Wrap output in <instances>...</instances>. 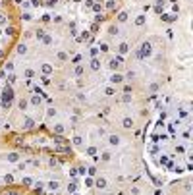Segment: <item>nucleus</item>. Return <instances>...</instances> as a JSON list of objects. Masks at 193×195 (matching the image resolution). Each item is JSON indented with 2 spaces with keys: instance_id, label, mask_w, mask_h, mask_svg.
I'll list each match as a JSON object with an SVG mask.
<instances>
[{
  "instance_id": "f257e3e1",
  "label": "nucleus",
  "mask_w": 193,
  "mask_h": 195,
  "mask_svg": "<svg viewBox=\"0 0 193 195\" xmlns=\"http://www.w3.org/2000/svg\"><path fill=\"white\" fill-rule=\"evenodd\" d=\"M16 93H14V89H12V85H4V89H2V97H0V106L4 108V110H10L12 108V104H14V101H16Z\"/></svg>"
},
{
  "instance_id": "f03ea898",
  "label": "nucleus",
  "mask_w": 193,
  "mask_h": 195,
  "mask_svg": "<svg viewBox=\"0 0 193 195\" xmlns=\"http://www.w3.org/2000/svg\"><path fill=\"white\" fill-rule=\"evenodd\" d=\"M0 195H27V189L21 185V188H6L0 189Z\"/></svg>"
},
{
  "instance_id": "7ed1b4c3",
  "label": "nucleus",
  "mask_w": 193,
  "mask_h": 195,
  "mask_svg": "<svg viewBox=\"0 0 193 195\" xmlns=\"http://www.w3.org/2000/svg\"><path fill=\"white\" fill-rule=\"evenodd\" d=\"M21 130H23V131H31V130H35V120H33L31 116H25V120L21 122Z\"/></svg>"
},
{
  "instance_id": "20e7f679",
  "label": "nucleus",
  "mask_w": 193,
  "mask_h": 195,
  "mask_svg": "<svg viewBox=\"0 0 193 195\" xmlns=\"http://www.w3.org/2000/svg\"><path fill=\"white\" fill-rule=\"evenodd\" d=\"M139 56L141 58H147V56H151V43H143L141 45V52H139Z\"/></svg>"
},
{
  "instance_id": "39448f33",
  "label": "nucleus",
  "mask_w": 193,
  "mask_h": 195,
  "mask_svg": "<svg viewBox=\"0 0 193 195\" xmlns=\"http://www.w3.org/2000/svg\"><path fill=\"white\" fill-rule=\"evenodd\" d=\"M41 73H43V75H48V77H50L52 73H54V68H52V64L45 62V64L41 66Z\"/></svg>"
},
{
  "instance_id": "423d86ee",
  "label": "nucleus",
  "mask_w": 193,
  "mask_h": 195,
  "mask_svg": "<svg viewBox=\"0 0 193 195\" xmlns=\"http://www.w3.org/2000/svg\"><path fill=\"white\" fill-rule=\"evenodd\" d=\"M6 158H8V162H14V164H16V162H19V158H21V156H19L18 151H14V153H8Z\"/></svg>"
},
{
  "instance_id": "0eeeda50",
  "label": "nucleus",
  "mask_w": 193,
  "mask_h": 195,
  "mask_svg": "<svg viewBox=\"0 0 193 195\" xmlns=\"http://www.w3.org/2000/svg\"><path fill=\"white\" fill-rule=\"evenodd\" d=\"M64 131H66V128H64V124H56V126H54V128H52V133H54V135H64Z\"/></svg>"
},
{
  "instance_id": "6e6552de",
  "label": "nucleus",
  "mask_w": 193,
  "mask_h": 195,
  "mask_svg": "<svg viewBox=\"0 0 193 195\" xmlns=\"http://www.w3.org/2000/svg\"><path fill=\"white\" fill-rule=\"evenodd\" d=\"M122 128H124V130H131V128H133V118L126 116V118L122 120Z\"/></svg>"
},
{
  "instance_id": "1a4fd4ad",
  "label": "nucleus",
  "mask_w": 193,
  "mask_h": 195,
  "mask_svg": "<svg viewBox=\"0 0 193 195\" xmlns=\"http://www.w3.org/2000/svg\"><path fill=\"white\" fill-rule=\"evenodd\" d=\"M27 106H29V101H27V99H23V97L18 99V108H19L21 112H25V110H27Z\"/></svg>"
},
{
  "instance_id": "9d476101",
  "label": "nucleus",
  "mask_w": 193,
  "mask_h": 195,
  "mask_svg": "<svg viewBox=\"0 0 193 195\" xmlns=\"http://www.w3.org/2000/svg\"><path fill=\"white\" fill-rule=\"evenodd\" d=\"M93 185H95L96 189H104V188H106V180H104L103 176H101V178H96L95 182H93Z\"/></svg>"
},
{
  "instance_id": "9b49d317",
  "label": "nucleus",
  "mask_w": 193,
  "mask_h": 195,
  "mask_svg": "<svg viewBox=\"0 0 193 195\" xmlns=\"http://www.w3.org/2000/svg\"><path fill=\"white\" fill-rule=\"evenodd\" d=\"M108 145H110V147H116V145H120V137L116 135V133H110V135H108Z\"/></svg>"
},
{
  "instance_id": "f8f14e48",
  "label": "nucleus",
  "mask_w": 193,
  "mask_h": 195,
  "mask_svg": "<svg viewBox=\"0 0 193 195\" xmlns=\"http://www.w3.org/2000/svg\"><path fill=\"white\" fill-rule=\"evenodd\" d=\"M46 188H48V191H58V189H60V182H56V180H50V182L46 183Z\"/></svg>"
},
{
  "instance_id": "ddd939ff",
  "label": "nucleus",
  "mask_w": 193,
  "mask_h": 195,
  "mask_svg": "<svg viewBox=\"0 0 193 195\" xmlns=\"http://www.w3.org/2000/svg\"><path fill=\"white\" fill-rule=\"evenodd\" d=\"M110 83H124V75L122 73H114V75H112V77H110Z\"/></svg>"
},
{
  "instance_id": "4468645a",
  "label": "nucleus",
  "mask_w": 193,
  "mask_h": 195,
  "mask_svg": "<svg viewBox=\"0 0 193 195\" xmlns=\"http://www.w3.org/2000/svg\"><path fill=\"white\" fill-rule=\"evenodd\" d=\"M116 21H120V23H124V21H128V12H126V10H122V12H118V16H116Z\"/></svg>"
},
{
  "instance_id": "2eb2a0df",
  "label": "nucleus",
  "mask_w": 193,
  "mask_h": 195,
  "mask_svg": "<svg viewBox=\"0 0 193 195\" xmlns=\"http://www.w3.org/2000/svg\"><path fill=\"white\" fill-rule=\"evenodd\" d=\"M29 103H31L33 106H41V103H43V97H41V95H33Z\"/></svg>"
},
{
  "instance_id": "dca6fc26",
  "label": "nucleus",
  "mask_w": 193,
  "mask_h": 195,
  "mask_svg": "<svg viewBox=\"0 0 193 195\" xmlns=\"http://www.w3.org/2000/svg\"><path fill=\"white\" fill-rule=\"evenodd\" d=\"M91 70H93V72H99V70H101V60L99 58L91 60Z\"/></svg>"
},
{
  "instance_id": "f3484780",
  "label": "nucleus",
  "mask_w": 193,
  "mask_h": 195,
  "mask_svg": "<svg viewBox=\"0 0 193 195\" xmlns=\"http://www.w3.org/2000/svg\"><path fill=\"white\" fill-rule=\"evenodd\" d=\"M164 4H166V0H156V2H154V8H156V12H158V14H162Z\"/></svg>"
},
{
  "instance_id": "a211bd4d",
  "label": "nucleus",
  "mask_w": 193,
  "mask_h": 195,
  "mask_svg": "<svg viewBox=\"0 0 193 195\" xmlns=\"http://www.w3.org/2000/svg\"><path fill=\"white\" fill-rule=\"evenodd\" d=\"M71 143L75 145V147H83V137H79V135H73V139H71Z\"/></svg>"
},
{
  "instance_id": "6ab92c4d",
  "label": "nucleus",
  "mask_w": 193,
  "mask_h": 195,
  "mask_svg": "<svg viewBox=\"0 0 193 195\" xmlns=\"http://www.w3.org/2000/svg\"><path fill=\"white\" fill-rule=\"evenodd\" d=\"M21 185L29 189V188H31V185H33V180H31V178H29V176H25V178L21 180Z\"/></svg>"
},
{
  "instance_id": "aec40b11",
  "label": "nucleus",
  "mask_w": 193,
  "mask_h": 195,
  "mask_svg": "<svg viewBox=\"0 0 193 195\" xmlns=\"http://www.w3.org/2000/svg\"><path fill=\"white\" fill-rule=\"evenodd\" d=\"M128 50H129L128 43H120V46H118V52H120V54H128Z\"/></svg>"
},
{
  "instance_id": "412c9836",
  "label": "nucleus",
  "mask_w": 193,
  "mask_h": 195,
  "mask_svg": "<svg viewBox=\"0 0 193 195\" xmlns=\"http://www.w3.org/2000/svg\"><path fill=\"white\" fill-rule=\"evenodd\" d=\"M4 183H6V185H12L14 183V174H6L4 176Z\"/></svg>"
},
{
  "instance_id": "4be33fe9",
  "label": "nucleus",
  "mask_w": 193,
  "mask_h": 195,
  "mask_svg": "<svg viewBox=\"0 0 193 195\" xmlns=\"http://www.w3.org/2000/svg\"><path fill=\"white\" fill-rule=\"evenodd\" d=\"M104 95H106V97H112V95H116V89L110 85V87H106V89H104Z\"/></svg>"
},
{
  "instance_id": "5701e85b",
  "label": "nucleus",
  "mask_w": 193,
  "mask_h": 195,
  "mask_svg": "<svg viewBox=\"0 0 193 195\" xmlns=\"http://www.w3.org/2000/svg\"><path fill=\"white\" fill-rule=\"evenodd\" d=\"M108 66H110V70H118V66H120V62H118L116 58H112V60L108 62Z\"/></svg>"
},
{
  "instance_id": "b1692460",
  "label": "nucleus",
  "mask_w": 193,
  "mask_h": 195,
  "mask_svg": "<svg viewBox=\"0 0 193 195\" xmlns=\"http://www.w3.org/2000/svg\"><path fill=\"white\" fill-rule=\"evenodd\" d=\"M25 52H27V46L23 45V43H19V45H18V54H21V56H23Z\"/></svg>"
},
{
  "instance_id": "393cba45",
  "label": "nucleus",
  "mask_w": 193,
  "mask_h": 195,
  "mask_svg": "<svg viewBox=\"0 0 193 195\" xmlns=\"http://www.w3.org/2000/svg\"><path fill=\"white\" fill-rule=\"evenodd\" d=\"M4 72H8V73L14 72V62H6V64H4Z\"/></svg>"
},
{
  "instance_id": "a878e982",
  "label": "nucleus",
  "mask_w": 193,
  "mask_h": 195,
  "mask_svg": "<svg viewBox=\"0 0 193 195\" xmlns=\"http://www.w3.org/2000/svg\"><path fill=\"white\" fill-rule=\"evenodd\" d=\"M14 81H16V75H14V73H8V75H6V83L8 85H14Z\"/></svg>"
},
{
  "instance_id": "bb28decb",
  "label": "nucleus",
  "mask_w": 193,
  "mask_h": 195,
  "mask_svg": "<svg viewBox=\"0 0 193 195\" xmlns=\"http://www.w3.org/2000/svg\"><path fill=\"white\" fill-rule=\"evenodd\" d=\"M143 23H145V16H137V18H135V25H143Z\"/></svg>"
},
{
  "instance_id": "cd10ccee",
  "label": "nucleus",
  "mask_w": 193,
  "mask_h": 195,
  "mask_svg": "<svg viewBox=\"0 0 193 195\" xmlns=\"http://www.w3.org/2000/svg\"><path fill=\"white\" fill-rule=\"evenodd\" d=\"M73 73H75L77 77H79V75H83V66H75V70H73Z\"/></svg>"
},
{
  "instance_id": "c85d7f7f",
  "label": "nucleus",
  "mask_w": 193,
  "mask_h": 195,
  "mask_svg": "<svg viewBox=\"0 0 193 195\" xmlns=\"http://www.w3.org/2000/svg\"><path fill=\"white\" fill-rule=\"evenodd\" d=\"M41 41H43V43H45V45H50V43H52V39H50V35H43V37H41Z\"/></svg>"
},
{
  "instance_id": "c756f323",
  "label": "nucleus",
  "mask_w": 193,
  "mask_h": 195,
  "mask_svg": "<svg viewBox=\"0 0 193 195\" xmlns=\"http://www.w3.org/2000/svg\"><path fill=\"white\" fill-rule=\"evenodd\" d=\"M75 189H77L75 182H71V183H68V191H70V193H75Z\"/></svg>"
},
{
  "instance_id": "7c9ffc66",
  "label": "nucleus",
  "mask_w": 193,
  "mask_h": 195,
  "mask_svg": "<svg viewBox=\"0 0 193 195\" xmlns=\"http://www.w3.org/2000/svg\"><path fill=\"white\" fill-rule=\"evenodd\" d=\"M106 8H108V10H118V6H116V2H114V0H108Z\"/></svg>"
},
{
  "instance_id": "2f4dec72",
  "label": "nucleus",
  "mask_w": 193,
  "mask_h": 195,
  "mask_svg": "<svg viewBox=\"0 0 193 195\" xmlns=\"http://www.w3.org/2000/svg\"><path fill=\"white\" fill-rule=\"evenodd\" d=\"M46 116H48V118H54V116H56V108H48Z\"/></svg>"
},
{
  "instance_id": "473e14b6",
  "label": "nucleus",
  "mask_w": 193,
  "mask_h": 195,
  "mask_svg": "<svg viewBox=\"0 0 193 195\" xmlns=\"http://www.w3.org/2000/svg\"><path fill=\"white\" fill-rule=\"evenodd\" d=\"M41 81H43V85H50V77H48V75H43V79H41Z\"/></svg>"
},
{
  "instance_id": "72a5a7b5",
  "label": "nucleus",
  "mask_w": 193,
  "mask_h": 195,
  "mask_svg": "<svg viewBox=\"0 0 193 195\" xmlns=\"http://www.w3.org/2000/svg\"><path fill=\"white\" fill-rule=\"evenodd\" d=\"M99 52H101L99 48H91V52H89V54L93 56V58H96V56H99Z\"/></svg>"
},
{
  "instance_id": "f704fd0d",
  "label": "nucleus",
  "mask_w": 193,
  "mask_h": 195,
  "mask_svg": "<svg viewBox=\"0 0 193 195\" xmlns=\"http://www.w3.org/2000/svg\"><path fill=\"white\" fill-rule=\"evenodd\" d=\"M96 153V147H93V145H91L89 149H87V155H95Z\"/></svg>"
},
{
  "instance_id": "c9c22d12",
  "label": "nucleus",
  "mask_w": 193,
  "mask_h": 195,
  "mask_svg": "<svg viewBox=\"0 0 193 195\" xmlns=\"http://www.w3.org/2000/svg\"><path fill=\"white\" fill-rule=\"evenodd\" d=\"M70 176L75 180V178H77V168H71V170H70Z\"/></svg>"
},
{
  "instance_id": "e433bc0d",
  "label": "nucleus",
  "mask_w": 193,
  "mask_h": 195,
  "mask_svg": "<svg viewBox=\"0 0 193 195\" xmlns=\"http://www.w3.org/2000/svg\"><path fill=\"white\" fill-rule=\"evenodd\" d=\"M58 58L60 60H68V54H66V52H58Z\"/></svg>"
},
{
  "instance_id": "4c0bfd02",
  "label": "nucleus",
  "mask_w": 193,
  "mask_h": 195,
  "mask_svg": "<svg viewBox=\"0 0 193 195\" xmlns=\"http://www.w3.org/2000/svg\"><path fill=\"white\" fill-rule=\"evenodd\" d=\"M93 10H95V12H103V6H101V4H95Z\"/></svg>"
},
{
  "instance_id": "58836bf2",
  "label": "nucleus",
  "mask_w": 193,
  "mask_h": 195,
  "mask_svg": "<svg viewBox=\"0 0 193 195\" xmlns=\"http://www.w3.org/2000/svg\"><path fill=\"white\" fill-rule=\"evenodd\" d=\"M108 158H110V153H108V151H104V153H103V160H108Z\"/></svg>"
},
{
  "instance_id": "ea45409f",
  "label": "nucleus",
  "mask_w": 193,
  "mask_h": 195,
  "mask_svg": "<svg viewBox=\"0 0 193 195\" xmlns=\"http://www.w3.org/2000/svg\"><path fill=\"white\" fill-rule=\"evenodd\" d=\"M21 20H25V21H29V20H31V16H29V14H23V16H21Z\"/></svg>"
},
{
  "instance_id": "a19ab883",
  "label": "nucleus",
  "mask_w": 193,
  "mask_h": 195,
  "mask_svg": "<svg viewBox=\"0 0 193 195\" xmlns=\"http://www.w3.org/2000/svg\"><path fill=\"white\" fill-rule=\"evenodd\" d=\"M122 101H124V103H129V101H131V97H129V95H124Z\"/></svg>"
},
{
  "instance_id": "79ce46f5",
  "label": "nucleus",
  "mask_w": 193,
  "mask_h": 195,
  "mask_svg": "<svg viewBox=\"0 0 193 195\" xmlns=\"http://www.w3.org/2000/svg\"><path fill=\"white\" fill-rule=\"evenodd\" d=\"M25 75L27 77H33V70H25Z\"/></svg>"
},
{
  "instance_id": "37998d69",
  "label": "nucleus",
  "mask_w": 193,
  "mask_h": 195,
  "mask_svg": "<svg viewBox=\"0 0 193 195\" xmlns=\"http://www.w3.org/2000/svg\"><path fill=\"white\" fill-rule=\"evenodd\" d=\"M95 172H96L95 166H91V168H89V176H95Z\"/></svg>"
},
{
  "instance_id": "c03bdc74",
  "label": "nucleus",
  "mask_w": 193,
  "mask_h": 195,
  "mask_svg": "<svg viewBox=\"0 0 193 195\" xmlns=\"http://www.w3.org/2000/svg\"><path fill=\"white\" fill-rule=\"evenodd\" d=\"M131 193H133V195H139V188H131Z\"/></svg>"
},
{
  "instance_id": "a18cd8bd",
  "label": "nucleus",
  "mask_w": 193,
  "mask_h": 195,
  "mask_svg": "<svg viewBox=\"0 0 193 195\" xmlns=\"http://www.w3.org/2000/svg\"><path fill=\"white\" fill-rule=\"evenodd\" d=\"M31 4L33 6H41V0H31Z\"/></svg>"
},
{
  "instance_id": "49530a36",
  "label": "nucleus",
  "mask_w": 193,
  "mask_h": 195,
  "mask_svg": "<svg viewBox=\"0 0 193 195\" xmlns=\"http://www.w3.org/2000/svg\"><path fill=\"white\" fill-rule=\"evenodd\" d=\"M14 2H16V4H21V2H23V0H14Z\"/></svg>"
},
{
  "instance_id": "de8ad7c7",
  "label": "nucleus",
  "mask_w": 193,
  "mask_h": 195,
  "mask_svg": "<svg viewBox=\"0 0 193 195\" xmlns=\"http://www.w3.org/2000/svg\"><path fill=\"white\" fill-rule=\"evenodd\" d=\"M170 2H176V0H170Z\"/></svg>"
},
{
  "instance_id": "09e8293b",
  "label": "nucleus",
  "mask_w": 193,
  "mask_h": 195,
  "mask_svg": "<svg viewBox=\"0 0 193 195\" xmlns=\"http://www.w3.org/2000/svg\"><path fill=\"white\" fill-rule=\"evenodd\" d=\"M0 128H2V124H0Z\"/></svg>"
}]
</instances>
